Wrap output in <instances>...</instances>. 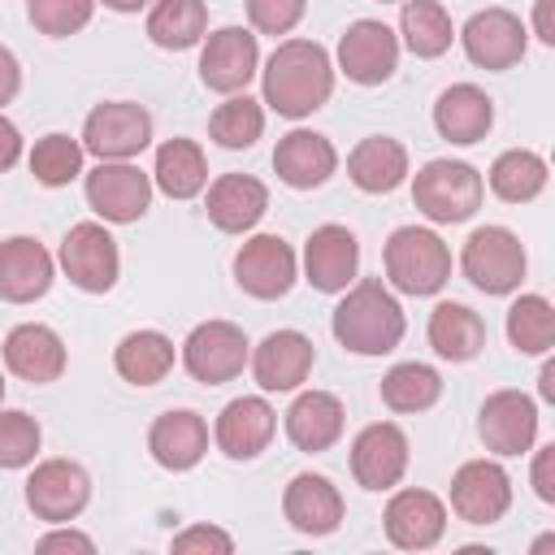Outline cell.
Here are the masks:
<instances>
[{"mask_svg":"<svg viewBox=\"0 0 555 555\" xmlns=\"http://www.w3.org/2000/svg\"><path fill=\"white\" fill-rule=\"evenodd\" d=\"M334 61L317 39H282L260 69V104L286 121H304L334 95Z\"/></svg>","mask_w":555,"mask_h":555,"instance_id":"cell-1","label":"cell"},{"mask_svg":"<svg viewBox=\"0 0 555 555\" xmlns=\"http://www.w3.org/2000/svg\"><path fill=\"white\" fill-rule=\"evenodd\" d=\"M330 330H334L338 347L351 356H390L403 343L408 321H403L395 291L382 278H356L343 291V299L330 317Z\"/></svg>","mask_w":555,"mask_h":555,"instance_id":"cell-2","label":"cell"},{"mask_svg":"<svg viewBox=\"0 0 555 555\" xmlns=\"http://www.w3.org/2000/svg\"><path fill=\"white\" fill-rule=\"evenodd\" d=\"M382 269L399 295H438L451 282V247L429 225H399L382 247Z\"/></svg>","mask_w":555,"mask_h":555,"instance_id":"cell-3","label":"cell"},{"mask_svg":"<svg viewBox=\"0 0 555 555\" xmlns=\"http://www.w3.org/2000/svg\"><path fill=\"white\" fill-rule=\"evenodd\" d=\"M486 182L468 160H425L412 178V204L421 217H429L434 225H460L481 208Z\"/></svg>","mask_w":555,"mask_h":555,"instance_id":"cell-4","label":"cell"},{"mask_svg":"<svg viewBox=\"0 0 555 555\" xmlns=\"http://www.w3.org/2000/svg\"><path fill=\"white\" fill-rule=\"evenodd\" d=\"M460 269H464V278L481 295H512L525 282L529 256H525V243H520L516 230H507V225H477L464 238Z\"/></svg>","mask_w":555,"mask_h":555,"instance_id":"cell-5","label":"cell"},{"mask_svg":"<svg viewBox=\"0 0 555 555\" xmlns=\"http://www.w3.org/2000/svg\"><path fill=\"white\" fill-rule=\"evenodd\" d=\"M56 264L65 269V278L82 295H104L121 278V251H117V238L108 234L104 221H78V225H69L65 238H61Z\"/></svg>","mask_w":555,"mask_h":555,"instance_id":"cell-6","label":"cell"},{"mask_svg":"<svg viewBox=\"0 0 555 555\" xmlns=\"http://www.w3.org/2000/svg\"><path fill=\"white\" fill-rule=\"evenodd\" d=\"M247 360H251V343H247L243 325H234V321H199L182 338V369L199 386L234 382L247 369Z\"/></svg>","mask_w":555,"mask_h":555,"instance_id":"cell-7","label":"cell"},{"mask_svg":"<svg viewBox=\"0 0 555 555\" xmlns=\"http://www.w3.org/2000/svg\"><path fill=\"white\" fill-rule=\"evenodd\" d=\"M82 191H87V208L100 221L130 225V221H139L152 208V191L156 186H152V173H143L130 160H100L82 178Z\"/></svg>","mask_w":555,"mask_h":555,"instance_id":"cell-8","label":"cell"},{"mask_svg":"<svg viewBox=\"0 0 555 555\" xmlns=\"http://www.w3.org/2000/svg\"><path fill=\"white\" fill-rule=\"evenodd\" d=\"M91 503V477L78 460H39L26 477V507L43 525H69Z\"/></svg>","mask_w":555,"mask_h":555,"instance_id":"cell-9","label":"cell"},{"mask_svg":"<svg viewBox=\"0 0 555 555\" xmlns=\"http://www.w3.org/2000/svg\"><path fill=\"white\" fill-rule=\"evenodd\" d=\"M152 143V113L134 100H104L82 121V152L95 160H134Z\"/></svg>","mask_w":555,"mask_h":555,"instance_id":"cell-10","label":"cell"},{"mask_svg":"<svg viewBox=\"0 0 555 555\" xmlns=\"http://www.w3.org/2000/svg\"><path fill=\"white\" fill-rule=\"evenodd\" d=\"M260 74V43L251 26H221L204 35L199 48V82L217 95H238Z\"/></svg>","mask_w":555,"mask_h":555,"instance_id":"cell-11","label":"cell"},{"mask_svg":"<svg viewBox=\"0 0 555 555\" xmlns=\"http://www.w3.org/2000/svg\"><path fill=\"white\" fill-rule=\"evenodd\" d=\"M460 43H464V56H468L477 69L503 74V69H516V65L525 61V52H529V30H525V22H520L512 9L490 4V9H481V13H473V17L464 22Z\"/></svg>","mask_w":555,"mask_h":555,"instance_id":"cell-12","label":"cell"},{"mask_svg":"<svg viewBox=\"0 0 555 555\" xmlns=\"http://www.w3.org/2000/svg\"><path fill=\"white\" fill-rule=\"evenodd\" d=\"M334 56H338L334 69L347 74V82L382 87L399 69V35L377 17H360L338 35V52Z\"/></svg>","mask_w":555,"mask_h":555,"instance_id":"cell-13","label":"cell"},{"mask_svg":"<svg viewBox=\"0 0 555 555\" xmlns=\"http://www.w3.org/2000/svg\"><path fill=\"white\" fill-rule=\"evenodd\" d=\"M299 278V256L282 234H251L234 251V282L251 299H282Z\"/></svg>","mask_w":555,"mask_h":555,"instance_id":"cell-14","label":"cell"},{"mask_svg":"<svg viewBox=\"0 0 555 555\" xmlns=\"http://www.w3.org/2000/svg\"><path fill=\"white\" fill-rule=\"evenodd\" d=\"M477 438L499 460L525 455L538 442V403L525 390H494L477 412Z\"/></svg>","mask_w":555,"mask_h":555,"instance_id":"cell-15","label":"cell"},{"mask_svg":"<svg viewBox=\"0 0 555 555\" xmlns=\"http://www.w3.org/2000/svg\"><path fill=\"white\" fill-rule=\"evenodd\" d=\"M412 447L395 421H373L351 438V477L364 490H395L408 473Z\"/></svg>","mask_w":555,"mask_h":555,"instance_id":"cell-16","label":"cell"},{"mask_svg":"<svg viewBox=\"0 0 555 555\" xmlns=\"http://www.w3.org/2000/svg\"><path fill=\"white\" fill-rule=\"evenodd\" d=\"M512 507V477L499 460H468L451 477V512L464 525H499Z\"/></svg>","mask_w":555,"mask_h":555,"instance_id":"cell-17","label":"cell"},{"mask_svg":"<svg viewBox=\"0 0 555 555\" xmlns=\"http://www.w3.org/2000/svg\"><path fill=\"white\" fill-rule=\"evenodd\" d=\"M360 273V238L338 225L325 221L308 234L304 243V282L321 295H343Z\"/></svg>","mask_w":555,"mask_h":555,"instance_id":"cell-18","label":"cell"},{"mask_svg":"<svg viewBox=\"0 0 555 555\" xmlns=\"http://www.w3.org/2000/svg\"><path fill=\"white\" fill-rule=\"evenodd\" d=\"M382 529L399 551H429L447 533V503L434 490H395L382 512Z\"/></svg>","mask_w":555,"mask_h":555,"instance_id":"cell-19","label":"cell"},{"mask_svg":"<svg viewBox=\"0 0 555 555\" xmlns=\"http://www.w3.org/2000/svg\"><path fill=\"white\" fill-rule=\"evenodd\" d=\"M247 364H251V377L260 390H269V395L299 390L317 364V347L304 330H273L256 343Z\"/></svg>","mask_w":555,"mask_h":555,"instance_id":"cell-20","label":"cell"},{"mask_svg":"<svg viewBox=\"0 0 555 555\" xmlns=\"http://www.w3.org/2000/svg\"><path fill=\"white\" fill-rule=\"evenodd\" d=\"M278 434V412L269 408L264 395H238L217 412L212 425V442L225 460H256L260 451H269Z\"/></svg>","mask_w":555,"mask_h":555,"instance_id":"cell-21","label":"cell"},{"mask_svg":"<svg viewBox=\"0 0 555 555\" xmlns=\"http://www.w3.org/2000/svg\"><path fill=\"white\" fill-rule=\"evenodd\" d=\"M4 369L30 386H48V382H61L69 356H65V343L52 325H39V321H22L4 334Z\"/></svg>","mask_w":555,"mask_h":555,"instance_id":"cell-22","label":"cell"},{"mask_svg":"<svg viewBox=\"0 0 555 555\" xmlns=\"http://www.w3.org/2000/svg\"><path fill=\"white\" fill-rule=\"evenodd\" d=\"M282 516L295 533L304 538H325L343 525L347 516V503H343V490L321 477V473H295L291 486L282 490Z\"/></svg>","mask_w":555,"mask_h":555,"instance_id":"cell-23","label":"cell"},{"mask_svg":"<svg viewBox=\"0 0 555 555\" xmlns=\"http://www.w3.org/2000/svg\"><path fill=\"white\" fill-rule=\"evenodd\" d=\"M273 169H278V182H286L291 191H317L334 178L338 169V147L317 134V130H286L273 147Z\"/></svg>","mask_w":555,"mask_h":555,"instance_id":"cell-24","label":"cell"},{"mask_svg":"<svg viewBox=\"0 0 555 555\" xmlns=\"http://www.w3.org/2000/svg\"><path fill=\"white\" fill-rule=\"evenodd\" d=\"M56 278V260L52 251L30 238V234H13L0 243V299L4 304H35L48 295Z\"/></svg>","mask_w":555,"mask_h":555,"instance_id":"cell-25","label":"cell"},{"mask_svg":"<svg viewBox=\"0 0 555 555\" xmlns=\"http://www.w3.org/2000/svg\"><path fill=\"white\" fill-rule=\"evenodd\" d=\"M204 191V212L221 234H247L269 212V186L251 173H221Z\"/></svg>","mask_w":555,"mask_h":555,"instance_id":"cell-26","label":"cell"},{"mask_svg":"<svg viewBox=\"0 0 555 555\" xmlns=\"http://www.w3.org/2000/svg\"><path fill=\"white\" fill-rule=\"evenodd\" d=\"M147 451L165 473H191L208 455V421L191 408H169L152 421Z\"/></svg>","mask_w":555,"mask_h":555,"instance_id":"cell-27","label":"cell"},{"mask_svg":"<svg viewBox=\"0 0 555 555\" xmlns=\"http://www.w3.org/2000/svg\"><path fill=\"white\" fill-rule=\"evenodd\" d=\"M494 126V100L477 87V82H451L447 91H438L434 100V130L447 143H481Z\"/></svg>","mask_w":555,"mask_h":555,"instance_id":"cell-28","label":"cell"},{"mask_svg":"<svg viewBox=\"0 0 555 555\" xmlns=\"http://www.w3.org/2000/svg\"><path fill=\"white\" fill-rule=\"evenodd\" d=\"M343 425H347V408L330 390H299L295 403L286 408V438L295 451L308 455L330 451L343 438Z\"/></svg>","mask_w":555,"mask_h":555,"instance_id":"cell-29","label":"cell"},{"mask_svg":"<svg viewBox=\"0 0 555 555\" xmlns=\"http://www.w3.org/2000/svg\"><path fill=\"white\" fill-rule=\"evenodd\" d=\"M408 147L390 134H369L347 152V178L364 195H390L408 182Z\"/></svg>","mask_w":555,"mask_h":555,"instance_id":"cell-30","label":"cell"},{"mask_svg":"<svg viewBox=\"0 0 555 555\" xmlns=\"http://www.w3.org/2000/svg\"><path fill=\"white\" fill-rule=\"evenodd\" d=\"M425 334H429L434 356H442V360H451V364H468V360H477L481 347H486V321H481V312H473V308L460 304V299H442V304L429 312Z\"/></svg>","mask_w":555,"mask_h":555,"instance_id":"cell-31","label":"cell"},{"mask_svg":"<svg viewBox=\"0 0 555 555\" xmlns=\"http://www.w3.org/2000/svg\"><path fill=\"white\" fill-rule=\"evenodd\" d=\"M173 338L160 330H130L117 347H113V369L121 382L130 386H156L173 373Z\"/></svg>","mask_w":555,"mask_h":555,"instance_id":"cell-32","label":"cell"},{"mask_svg":"<svg viewBox=\"0 0 555 555\" xmlns=\"http://www.w3.org/2000/svg\"><path fill=\"white\" fill-rule=\"evenodd\" d=\"M152 186L169 199H195L208 186V160L195 139H165L156 147Z\"/></svg>","mask_w":555,"mask_h":555,"instance_id":"cell-33","label":"cell"},{"mask_svg":"<svg viewBox=\"0 0 555 555\" xmlns=\"http://www.w3.org/2000/svg\"><path fill=\"white\" fill-rule=\"evenodd\" d=\"M147 39L165 52H186L208 35V4L204 0H152L147 9Z\"/></svg>","mask_w":555,"mask_h":555,"instance_id":"cell-34","label":"cell"},{"mask_svg":"<svg viewBox=\"0 0 555 555\" xmlns=\"http://www.w3.org/2000/svg\"><path fill=\"white\" fill-rule=\"evenodd\" d=\"M546 178H551V169H546V160L533 147H507V152H499L494 165H490V173H486L490 191L503 204H529V199H538L546 191Z\"/></svg>","mask_w":555,"mask_h":555,"instance_id":"cell-35","label":"cell"},{"mask_svg":"<svg viewBox=\"0 0 555 555\" xmlns=\"http://www.w3.org/2000/svg\"><path fill=\"white\" fill-rule=\"evenodd\" d=\"M399 35H403V48L421 61H434L451 48L455 39V26H451V13L442 9V0H399Z\"/></svg>","mask_w":555,"mask_h":555,"instance_id":"cell-36","label":"cell"},{"mask_svg":"<svg viewBox=\"0 0 555 555\" xmlns=\"http://www.w3.org/2000/svg\"><path fill=\"white\" fill-rule=\"evenodd\" d=\"M377 390H382V403L390 412L412 416V412H429L442 399V377H438V369H429L421 360H403V364L386 369Z\"/></svg>","mask_w":555,"mask_h":555,"instance_id":"cell-37","label":"cell"},{"mask_svg":"<svg viewBox=\"0 0 555 555\" xmlns=\"http://www.w3.org/2000/svg\"><path fill=\"white\" fill-rule=\"evenodd\" d=\"M260 134H264V104L251 100L247 91L225 95L208 117V139L225 152H247Z\"/></svg>","mask_w":555,"mask_h":555,"instance_id":"cell-38","label":"cell"},{"mask_svg":"<svg viewBox=\"0 0 555 555\" xmlns=\"http://www.w3.org/2000/svg\"><path fill=\"white\" fill-rule=\"evenodd\" d=\"M507 343L520 356H551L555 347V308L546 295H520L507 308Z\"/></svg>","mask_w":555,"mask_h":555,"instance_id":"cell-39","label":"cell"},{"mask_svg":"<svg viewBox=\"0 0 555 555\" xmlns=\"http://www.w3.org/2000/svg\"><path fill=\"white\" fill-rule=\"evenodd\" d=\"M82 139H69V134H61V130H52V134H43V139H35V147H30V173H35V182L39 186H69L74 178H82Z\"/></svg>","mask_w":555,"mask_h":555,"instance_id":"cell-40","label":"cell"},{"mask_svg":"<svg viewBox=\"0 0 555 555\" xmlns=\"http://www.w3.org/2000/svg\"><path fill=\"white\" fill-rule=\"evenodd\" d=\"M39 447H43L39 421L30 412H22V408H9V412L0 408V468H26V464H35Z\"/></svg>","mask_w":555,"mask_h":555,"instance_id":"cell-41","label":"cell"},{"mask_svg":"<svg viewBox=\"0 0 555 555\" xmlns=\"http://www.w3.org/2000/svg\"><path fill=\"white\" fill-rule=\"evenodd\" d=\"M95 13V0H26V17L39 35L48 39H65L78 35Z\"/></svg>","mask_w":555,"mask_h":555,"instance_id":"cell-42","label":"cell"},{"mask_svg":"<svg viewBox=\"0 0 555 555\" xmlns=\"http://www.w3.org/2000/svg\"><path fill=\"white\" fill-rule=\"evenodd\" d=\"M308 13V0H247V22L256 35H291L299 17Z\"/></svg>","mask_w":555,"mask_h":555,"instance_id":"cell-43","label":"cell"},{"mask_svg":"<svg viewBox=\"0 0 555 555\" xmlns=\"http://www.w3.org/2000/svg\"><path fill=\"white\" fill-rule=\"evenodd\" d=\"M169 551H178V555H195V551H204V555H230L234 551V538L225 529H217V525H186L182 533H173Z\"/></svg>","mask_w":555,"mask_h":555,"instance_id":"cell-44","label":"cell"},{"mask_svg":"<svg viewBox=\"0 0 555 555\" xmlns=\"http://www.w3.org/2000/svg\"><path fill=\"white\" fill-rule=\"evenodd\" d=\"M529 486L542 503H555V442L533 451V468H529Z\"/></svg>","mask_w":555,"mask_h":555,"instance_id":"cell-45","label":"cell"},{"mask_svg":"<svg viewBox=\"0 0 555 555\" xmlns=\"http://www.w3.org/2000/svg\"><path fill=\"white\" fill-rule=\"evenodd\" d=\"M35 551H82V555H95V542L87 538V533H78V529H69V525H52L39 542H35Z\"/></svg>","mask_w":555,"mask_h":555,"instance_id":"cell-46","label":"cell"},{"mask_svg":"<svg viewBox=\"0 0 555 555\" xmlns=\"http://www.w3.org/2000/svg\"><path fill=\"white\" fill-rule=\"evenodd\" d=\"M17 91H22V65H17L13 48H4V43H0V108H4V104H13V100H17Z\"/></svg>","mask_w":555,"mask_h":555,"instance_id":"cell-47","label":"cell"},{"mask_svg":"<svg viewBox=\"0 0 555 555\" xmlns=\"http://www.w3.org/2000/svg\"><path fill=\"white\" fill-rule=\"evenodd\" d=\"M22 160V130L0 113V173H9Z\"/></svg>","mask_w":555,"mask_h":555,"instance_id":"cell-48","label":"cell"},{"mask_svg":"<svg viewBox=\"0 0 555 555\" xmlns=\"http://www.w3.org/2000/svg\"><path fill=\"white\" fill-rule=\"evenodd\" d=\"M533 35L546 48L555 43V0H533Z\"/></svg>","mask_w":555,"mask_h":555,"instance_id":"cell-49","label":"cell"},{"mask_svg":"<svg viewBox=\"0 0 555 555\" xmlns=\"http://www.w3.org/2000/svg\"><path fill=\"white\" fill-rule=\"evenodd\" d=\"M538 395H542V403H555V360L542 364V373H538Z\"/></svg>","mask_w":555,"mask_h":555,"instance_id":"cell-50","label":"cell"},{"mask_svg":"<svg viewBox=\"0 0 555 555\" xmlns=\"http://www.w3.org/2000/svg\"><path fill=\"white\" fill-rule=\"evenodd\" d=\"M95 4H104V9H113V13H139V9H147L152 0H95Z\"/></svg>","mask_w":555,"mask_h":555,"instance_id":"cell-51","label":"cell"},{"mask_svg":"<svg viewBox=\"0 0 555 555\" xmlns=\"http://www.w3.org/2000/svg\"><path fill=\"white\" fill-rule=\"evenodd\" d=\"M0 403H4V377H0Z\"/></svg>","mask_w":555,"mask_h":555,"instance_id":"cell-52","label":"cell"},{"mask_svg":"<svg viewBox=\"0 0 555 555\" xmlns=\"http://www.w3.org/2000/svg\"><path fill=\"white\" fill-rule=\"evenodd\" d=\"M377 4H399V0H377Z\"/></svg>","mask_w":555,"mask_h":555,"instance_id":"cell-53","label":"cell"}]
</instances>
